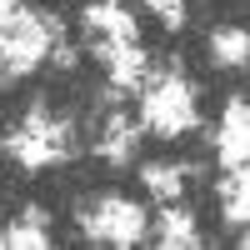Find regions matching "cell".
<instances>
[{"mask_svg": "<svg viewBox=\"0 0 250 250\" xmlns=\"http://www.w3.org/2000/svg\"><path fill=\"white\" fill-rule=\"evenodd\" d=\"M5 145H10V155H15L20 165H50V160L65 155V125L50 120L45 110L35 105L30 120H25V130H15Z\"/></svg>", "mask_w": 250, "mask_h": 250, "instance_id": "cell-1", "label": "cell"}, {"mask_svg": "<svg viewBox=\"0 0 250 250\" xmlns=\"http://www.w3.org/2000/svg\"><path fill=\"white\" fill-rule=\"evenodd\" d=\"M60 25L50 20V25H40L35 15H10L5 20V30H0V55H5V65L10 70H30L40 55H45V45L50 40L45 35H55Z\"/></svg>", "mask_w": 250, "mask_h": 250, "instance_id": "cell-2", "label": "cell"}, {"mask_svg": "<svg viewBox=\"0 0 250 250\" xmlns=\"http://www.w3.org/2000/svg\"><path fill=\"white\" fill-rule=\"evenodd\" d=\"M145 120L155 125L160 135H180L195 125V105H190V85L185 80H165L160 90L145 95Z\"/></svg>", "mask_w": 250, "mask_h": 250, "instance_id": "cell-3", "label": "cell"}, {"mask_svg": "<svg viewBox=\"0 0 250 250\" xmlns=\"http://www.w3.org/2000/svg\"><path fill=\"white\" fill-rule=\"evenodd\" d=\"M145 230V215L135 210L130 200H105L95 215H85V235L110 240V245H135Z\"/></svg>", "mask_w": 250, "mask_h": 250, "instance_id": "cell-4", "label": "cell"}, {"mask_svg": "<svg viewBox=\"0 0 250 250\" xmlns=\"http://www.w3.org/2000/svg\"><path fill=\"white\" fill-rule=\"evenodd\" d=\"M245 150H250V110H245V100H230V105H225V125H220V160H225V170L245 165Z\"/></svg>", "mask_w": 250, "mask_h": 250, "instance_id": "cell-5", "label": "cell"}, {"mask_svg": "<svg viewBox=\"0 0 250 250\" xmlns=\"http://www.w3.org/2000/svg\"><path fill=\"white\" fill-rule=\"evenodd\" d=\"M95 55L110 60V80L115 85H135L140 70H145V55L135 45H120V40H95Z\"/></svg>", "mask_w": 250, "mask_h": 250, "instance_id": "cell-6", "label": "cell"}, {"mask_svg": "<svg viewBox=\"0 0 250 250\" xmlns=\"http://www.w3.org/2000/svg\"><path fill=\"white\" fill-rule=\"evenodd\" d=\"M85 20H90V30H105L110 40H120V45L135 40V20H130V10H120V5H90Z\"/></svg>", "mask_w": 250, "mask_h": 250, "instance_id": "cell-7", "label": "cell"}, {"mask_svg": "<svg viewBox=\"0 0 250 250\" xmlns=\"http://www.w3.org/2000/svg\"><path fill=\"white\" fill-rule=\"evenodd\" d=\"M160 245H165V250H190V245H195V220H190V210L170 205V210L160 215Z\"/></svg>", "mask_w": 250, "mask_h": 250, "instance_id": "cell-8", "label": "cell"}, {"mask_svg": "<svg viewBox=\"0 0 250 250\" xmlns=\"http://www.w3.org/2000/svg\"><path fill=\"white\" fill-rule=\"evenodd\" d=\"M220 195H225V215L240 225L250 215V175H245V165H235V170L220 180Z\"/></svg>", "mask_w": 250, "mask_h": 250, "instance_id": "cell-9", "label": "cell"}, {"mask_svg": "<svg viewBox=\"0 0 250 250\" xmlns=\"http://www.w3.org/2000/svg\"><path fill=\"white\" fill-rule=\"evenodd\" d=\"M5 245L10 250H40L45 245V220H40V210H25V220H20L15 230H5Z\"/></svg>", "mask_w": 250, "mask_h": 250, "instance_id": "cell-10", "label": "cell"}, {"mask_svg": "<svg viewBox=\"0 0 250 250\" xmlns=\"http://www.w3.org/2000/svg\"><path fill=\"white\" fill-rule=\"evenodd\" d=\"M130 150H135V125L115 120L110 130H105V140H100V155H105V160H125Z\"/></svg>", "mask_w": 250, "mask_h": 250, "instance_id": "cell-11", "label": "cell"}, {"mask_svg": "<svg viewBox=\"0 0 250 250\" xmlns=\"http://www.w3.org/2000/svg\"><path fill=\"white\" fill-rule=\"evenodd\" d=\"M210 50H215V60H220V65H240V60L250 55V40H245L240 30H220V35L210 40Z\"/></svg>", "mask_w": 250, "mask_h": 250, "instance_id": "cell-12", "label": "cell"}, {"mask_svg": "<svg viewBox=\"0 0 250 250\" xmlns=\"http://www.w3.org/2000/svg\"><path fill=\"white\" fill-rule=\"evenodd\" d=\"M145 185H150L155 195L175 200V195H180V170H160V165H150V170H145Z\"/></svg>", "mask_w": 250, "mask_h": 250, "instance_id": "cell-13", "label": "cell"}, {"mask_svg": "<svg viewBox=\"0 0 250 250\" xmlns=\"http://www.w3.org/2000/svg\"><path fill=\"white\" fill-rule=\"evenodd\" d=\"M150 10L165 20V25H180L185 20V10H180V0H150Z\"/></svg>", "mask_w": 250, "mask_h": 250, "instance_id": "cell-14", "label": "cell"}, {"mask_svg": "<svg viewBox=\"0 0 250 250\" xmlns=\"http://www.w3.org/2000/svg\"><path fill=\"white\" fill-rule=\"evenodd\" d=\"M15 15V0H0V20H10Z\"/></svg>", "mask_w": 250, "mask_h": 250, "instance_id": "cell-15", "label": "cell"}, {"mask_svg": "<svg viewBox=\"0 0 250 250\" xmlns=\"http://www.w3.org/2000/svg\"><path fill=\"white\" fill-rule=\"evenodd\" d=\"M0 245H5V235H0Z\"/></svg>", "mask_w": 250, "mask_h": 250, "instance_id": "cell-16", "label": "cell"}]
</instances>
